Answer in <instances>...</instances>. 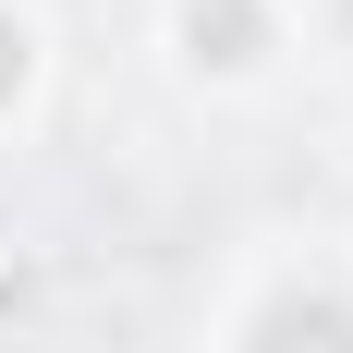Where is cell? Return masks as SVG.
Here are the masks:
<instances>
[{
	"mask_svg": "<svg viewBox=\"0 0 353 353\" xmlns=\"http://www.w3.org/2000/svg\"><path fill=\"white\" fill-rule=\"evenodd\" d=\"M256 353H353V317L329 292H305V305H281V317L256 329Z\"/></svg>",
	"mask_w": 353,
	"mask_h": 353,
	"instance_id": "6da1fadb",
	"label": "cell"
},
{
	"mask_svg": "<svg viewBox=\"0 0 353 353\" xmlns=\"http://www.w3.org/2000/svg\"><path fill=\"white\" fill-rule=\"evenodd\" d=\"M12 73H25V37H12V25H0V98H12Z\"/></svg>",
	"mask_w": 353,
	"mask_h": 353,
	"instance_id": "7a4b0ae2",
	"label": "cell"
},
{
	"mask_svg": "<svg viewBox=\"0 0 353 353\" xmlns=\"http://www.w3.org/2000/svg\"><path fill=\"white\" fill-rule=\"evenodd\" d=\"M341 12H353V0H341Z\"/></svg>",
	"mask_w": 353,
	"mask_h": 353,
	"instance_id": "3957f363",
	"label": "cell"
}]
</instances>
